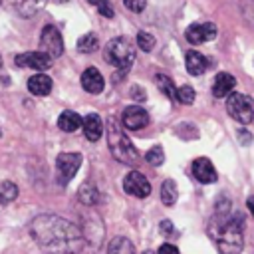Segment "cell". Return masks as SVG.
I'll return each mask as SVG.
<instances>
[{
    "label": "cell",
    "instance_id": "6da1fadb",
    "mask_svg": "<svg viewBox=\"0 0 254 254\" xmlns=\"http://www.w3.org/2000/svg\"><path fill=\"white\" fill-rule=\"evenodd\" d=\"M36 244L52 254H77L83 250L85 234L77 224L58 214H40L30 222Z\"/></svg>",
    "mask_w": 254,
    "mask_h": 254
},
{
    "label": "cell",
    "instance_id": "7a4b0ae2",
    "mask_svg": "<svg viewBox=\"0 0 254 254\" xmlns=\"http://www.w3.org/2000/svg\"><path fill=\"white\" fill-rule=\"evenodd\" d=\"M210 234L216 240V248L220 254H240L244 246V222L240 214L218 212L212 218Z\"/></svg>",
    "mask_w": 254,
    "mask_h": 254
},
{
    "label": "cell",
    "instance_id": "3957f363",
    "mask_svg": "<svg viewBox=\"0 0 254 254\" xmlns=\"http://www.w3.org/2000/svg\"><path fill=\"white\" fill-rule=\"evenodd\" d=\"M107 145H109L111 155H113L119 163L129 165V167L137 165L139 153H137V149L131 145V141H129V137L125 135L123 127H121L113 117L107 119Z\"/></svg>",
    "mask_w": 254,
    "mask_h": 254
},
{
    "label": "cell",
    "instance_id": "277c9868",
    "mask_svg": "<svg viewBox=\"0 0 254 254\" xmlns=\"http://www.w3.org/2000/svg\"><path fill=\"white\" fill-rule=\"evenodd\" d=\"M103 58L113 67L127 69L135 62V44L125 36L113 38L103 46Z\"/></svg>",
    "mask_w": 254,
    "mask_h": 254
},
{
    "label": "cell",
    "instance_id": "5b68a950",
    "mask_svg": "<svg viewBox=\"0 0 254 254\" xmlns=\"http://www.w3.org/2000/svg\"><path fill=\"white\" fill-rule=\"evenodd\" d=\"M226 111L232 119H236L238 123L242 125H248L254 117V105H252V99L244 93H238V91H232L228 97H226Z\"/></svg>",
    "mask_w": 254,
    "mask_h": 254
},
{
    "label": "cell",
    "instance_id": "8992f818",
    "mask_svg": "<svg viewBox=\"0 0 254 254\" xmlns=\"http://www.w3.org/2000/svg\"><path fill=\"white\" fill-rule=\"evenodd\" d=\"M81 167V155L79 153H62L56 157V171H58V181L60 185H67L77 169Z\"/></svg>",
    "mask_w": 254,
    "mask_h": 254
},
{
    "label": "cell",
    "instance_id": "52a82bcc",
    "mask_svg": "<svg viewBox=\"0 0 254 254\" xmlns=\"http://www.w3.org/2000/svg\"><path fill=\"white\" fill-rule=\"evenodd\" d=\"M40 50L46 52L52 58H58L64 54V38L56 26H46L40 34Z\"/></svg>",
    "mask_w": 254,
    "mask_h": 254
},
{
    "label": "cell",
    "instance_id": "ba28073f",
    "mask_svg": "<svg viewBox=\"0 0 254 254\" xmlns=\"http://www.w3.org/2000/svg\"><path fill=\"white\" fill-rule=\"evenodd\" d=\"M123 190L131 196H137V198H145L151 194V183L147 181V177L139 171H131L125 175L123 179Z\"/></svg>",
    "mask_w": 254,
    "mask_h": 254
},
{
    "label": "cell",
    "instance_id": "9c48e42d",
    "mask_svg": "<svg viewBox=\"0 0 254 254\" xmlns=\"http://www.w3.org/2000/svg\"><path fill=\"white\" fill-rule=\"evenodd\" d=\"M16 64L20 67H32L36 71H44L52 65V56H48L46 52L38 50V52H26L16 56Z\"/></svg>",
    "mask_w": 254,
    "mask_h": 254
},
{
    "label": "cell",
    "instance_id": "30bf717a",
    "mask_svg": "<svg viewBox=\"0 0 254 254\" xmlns=\"http://www.w3.org/2000/svg\"><path fill=\"white\" fill-rule=\"evenodd\" d=\"M187 40L192 46H198L202 42H210L216 38V26L212 22H204V24H190L185 32Z\"/></svg>",
    "mask_w": 254,
    "mask_h": 254
},
{
    "label": "cell",
    "instance_id": "8fae6325",
    "mask_svg": "<svg viewBox=\"0 0 254 254\" xmlns=\"http://www.w3.org/2000/svg\"><path fill=\"white\" fill-rule=\"evenodd\" d=\"M121 123H123V127H127L129 131H139V129L147 127V123H149V113H147L143 107H139V105H131V107H127V109L123 111Z\"/></svg>",
    "mask_w": 254,
    "mask_h": 254
},
{
    "label": "cell",
    "instance_id": "7c38bea8",
    "mask_svg": "<svg viewBox=\"0 0 254 254\" xmlns=\"http://www.w3.org/2000/svg\"><path fill=\"white\" fill-rule=\"evenodd\" d=\"M192 175L202 185H210L216 181V169L210 163V159H206V157H198L192 161Z\"/></svg>",
    "mask_w": 254,
    "mask_h": 254
},
{
    "label": "cell",
    "instance_id": "4fadbf2b",
    "mask_svg": "<svg viewBox=\"0 0 254 254\" xmlns=\"http://www.w3.org/2000/svg\"><path fill=\"white\" fill-rule=\"evenodd\" d=\"M81 87H83L87 93H101L103 87H105V79H103V75L99 73V69L87 67V69L81 73Z\"/></svg>",
    "mask_w": 254,
    "mask_h": 254
},
{
    "label": "cell",
    "instance_id": "5bb4252c",
    "mask_svg": "<svg viewBox=\"0 0 254 254\" xmlns=\"http://www.w3.org/2000/svg\"><path fill=\"white\" fill-rule=\"evenodd\" d=\"M81 127H83V135L89 141H99L101 135H103V121H101V117L97 113H87L83 117Z\"/></svg>",
    "mask_w": 254,
    "mask_h": 254
},
{
    "label": "cell",
    "instance_id": "9a60e30c",
    "mask_svg": "<svg viewBox=\"0 0 254 254\" xmlns=\"http://www.w3.org/2000/svg\"><path fill=\"white\" fill-rule=\"evenodd\" d=\"M236 85V79L234 75L226 73V71H220L216 77H214V83H212V95L214 97H228L232 93Z\"/></svg>",
    "mask_w": 254,
    "mask_h": 254
},
{
    "label": "cell",
    "instance_id": "2e32d148",
    "mask_svg": "<svg viewBox=\"0 0 254 254\" xmlns=\"http://www.w3.org/2000/svg\"><path fill=\"white\" fill-rule=\"evenodd\" d=\"M28 89H30V93H34V95H48L50 91H52V79L46 75V73H42V71H38L36 75H32L30 79H28Z\"/></svg>",
    "mask_w": 254,
    "mask_h": 254
},
{
    "label": "cell",
    "instance_id": "e0dca14e",
    "mask_svg": "<svg viewBox=\"0 0 254 254\" xmlns=\"http://www.w3.org/2000/svg\"><path fill=\"white\" fill-rule=\"evenodd\" d=\"M206 67H208V62H206V58L202 54H198L194 50L187 52V71L190 75H200V73H204Z\"/></svg>",
    "mask_w": 254,
    "mask_h": 254
},
{
    "label": "cell",
    "instance_id": "ac0fdd59",
    "mask_svg": "<svg viewBox=\"0 0 254 254\" xmlns=\"http://www.w3.org/2000/svg\"><path fill=\"white\" fill-rule=\"evenodd\" d=\"M81 123H83V119H81L75 111H62L60 117H58V127H60L62 131H65V133L77 131V129L81 127Z\"/></svg>",
    "mask_w": 254,
    "mask_h": 254
},
{
    "label": "cell",
    "instance_id": "d6986e66",
    "mask_svg": "<svg viewBox=\"0 0 254 254\" xmlns=\"http://www.w3.org/2000/svg\"><path fill=\"white\" fill-rule=\"evenodd\" d=\"M107 254H135V246L129 238L115 236L107 246Z\"/></svg>",
    "mask_w": 254,
    "mask_h": 254
},
{
    "label": "cell",
    "instance_id": "ffe728a7",
    "mask_svg": "<svg viewBox=\"0 0 254 254\" xmlns=\"http://www.w3.org/2000/svg\"><path fill=\"white\" fill-rule=\"evenodd\" d=\"M177 198H179V189H177V183H175L173 179L163 181V185H161V200H163V204L173 206V204L177 202Z\"/></svg>",
    "mask_w": 254,
    "mask_h": 254
},
{
    "label": "cell",
    "instance_id": "44dd1931",
    "mask_svg": "<svg viewBox=\"0 0 254 254\" xmlns=\"http://www.w3.org/2000/svg\"><path fill=\"white\" fill-rule=\"evenodd\" d=\"M77 198L83 202V204H87V206H93V204H97L99 202V190L91 185V183H85V185H81L79 187V192H77Z\"/></svg>",
    "mask_w": 254,
    "mask_h": 254
},
{
    "label": "cell",
    "instance_id": "7402d4cb",
    "mask_svg": "<svg viewBox=\"0 0 254 254\" xmlns=\"http://www.w3.org/2000/svg\"><path fill=\"white\" fill-rule=\"evenodd\" d=\"M99 48V40H97V36L93 34V32H87V34H83L79 40H77V50L81 52V54H91V52H95Z\"/></svg>",
    "mask_w": 254,
    "mask_h": 254
},
{
    "label": "cell",
    "instance_id": "603a6c76",
    "mask_svg": "<svg viewBox=\"0 0 254 254\" xmlns=\"http://www.w3.org/2000/svg\"><path fill=\"white\" fill-rule=\"evenodd\" d=\"M18 196V187L12 181H4L0 185V204H8Z\"/></svg>",
    "mask_w": 254,
    "mask_h": 254
},
{
    "label": "cell",
    "instance_id": "cb8c5ba5",
    "mask_svg": "<svg viewBox=\"0 0 254 254\" xmlns=\"http://www.w3.org/2000/svg\"><path fill=\"white\" fill-rule=\"evenodd\" d=\"M155 81H157V85H159V89H161V93H163V95H167V97H173V99H175L177 87L173 85V79H171V77H167V75H163V73H157Z\"/></svg>",
    "mask_w": 254,
    "mask_h": 254
},
{
    "label": "cell",
    "instance_id": "d4e9b609",
    "mask_svg": "<svg viewBox=\"0 0 254 254\" xmlns=\"http://www.w3.org/2000/svg\"><path fill=\"white\" fill-rule=\"evenodd\" d=\"M175 99L183 105H190L194 101V89L190 85H181L177 87V93H175Z\"/></svg>",
    "mask_w": 254,
    "mask_h": 254
},
{
    "label": "cell",
    "instance_id": "484cf974",
    "mask_svg": "<svg viewBox=\"0 0 254 254\" xmlns=\"http://www.w3.org/2000/svg\"><path fill=\"white\" fill-rule=\"evenodd\" d=\"M145 159H147V163H149V165H153V167H159V165H163V161H165V153H163V147H161V145H155V147H151V149L147 151Z\"/></svg>",
    "mask_w": 254,
    "mask_h": 254
},
{
    "label": "cell",
    "instance_id": "4316f807",
    "mask_svg": "<svg viewBox=\"0 0 254 254\" xmlns=\"http://www.w3.org/2000/svg\"><path fill=\"white\" fill-rule=\"evenodd\" d=\"M10 2L14 4V8H18L22 16H32L38 6V0H10Z\"/></svg>",
    "mask_w": 254,
    "mask_h": 254
},
{
    "label": "cell",
    "instance_id": "83f0119b",
    "mask_svg": "<svg viewBox=\"0 0 254 254\" xmlns=\"http://www.w3.org/2000/svg\"><path fill=\"white\" fill-rule=\"evenodd\" d=\"M137 46L143 52H151L155 48V36L151 32H139L137 34Z\"/></svg>",
    "mask_w": 254,
    "mask_h": 254
},
{
    "label": "cell",
    "instance_id": "f1b7e54d",
    "mask_svg": "<svg viewBox=\"0 0 254 254\" xmlns=\"http://www.w3.org/2000/svg\"><path fill=\"white\" fill-rule=\"evenodd\" d=\"M91 6H95L97 8V12L101 14V16H105V18H113V8H111V4H109V0H87Z\"/></svg>",
    "mask_w": 254,
    "mask_h": 254
},
{
    "label": "cell",
    "instance_id": "f546056e",
    "mask_svg": "<svg viewBox=\"0 0 254 254\" xmlns=\"http://www.w3.org/2000/svg\"><path fill=\"white\" fill-rule=\"evenodd\" d=\"M123 4H125V8L127 10H131V12H143L145 10V6H147V0H123Z\"/></svg>",
    "mask_w": 254,
    "mask_h": 254
},
{
    "label": "cell",
    "instance_id": "4dcf8cb0",
    "mask_svg": "<svg viewBox=\"0 0 254 254\" xmlns=\"http://www.w3.org/2000/svg\"><path fill=\"white\" fill-rule=\"evenodd\" d=\"M157 254H181L179 252V248L175 246V244H169V242H165L161 248H159V252Z\"/></svg>",
    "mask_w": 254,
    "mask_h": 254
},
{
    "label": "cell",
    "instance_id": "1f68e13d",
    "mask_svg": "<svg viewBox=\"0 0 254 254\" xmlns=\"http://www.w3.org/2000/svg\"><path fill=\"white\" fill-rule=\"evenodd\" d=\"M159 228H161V232H163V234H169V236L175 232V228H173V222H171V220H161Z\"/></svg>",
    "mask_w": 254,
    "mask_h": 254
},
{
    "label": "cell",
    "instance_id": "d6a6232c",
    "mask_svg": "<svg viewBox=\"0 0 254 254\" xmlns=\"http://www.w3.org/2000/svg\"><path fill=\"white\" fill-rule=\"evenodd\" d=\"M238 139H240V143H242V145H248V143L252 141V135H250L248 131L240 129V131H238Z\"/></svg>",
    "mask_w": 254,
    "mask_h": 254
},
{
    "label": "cell",
    "instance_id": "836d02e7",
    "mask_svg": "<svg viewBox=\"0 0 254 254\" xmlns=\"http://www.w3.org/2000/svg\"><path fill=\"white\" fill-rule=\"evenodd\" d=\"M131 93H133L131 97H137L139 101H145V91H143V89H141L139 85H135V87H131Z\"/></svg>",
    "mask_w": 254,
    "mask_h": 254
},
{
    "label": "cell",
    "instance_id": "e575fe53",
    "mask_svg": "<svg viewBox=\"0 0 254 254\" xmlns=\"http://www.w3.org/2000/svg\"><path fill=\"white\" fill-rule=\"evenodd\" d=\"M246 206H248V210H250V214L254 216V196H248V200H246Z\"/></svg>",
    "mask_w": 254,
    "mask_h": 254
},
{
    "label": "cell",
    "instance_id": "d590c367",
    "mask_svg": "<svg viewBox=\"0 0 254 254\" xmlns=\"http://www.w3.org/2000/svg\"><path fill=\"white\" fill-rule=\"evenodd\" d=\"M143 254H157V252H153V250H145Z\"/></svg>",
    "mask_w": 254,
    "mask_h": 254
},
{
    "label": "cell",
    "instance_id": "8d00e7d4",
    "mask_svg": "<svg viewBox=\"0 0 254 254\" xmlns=\"http://www.w3.org/2000/svg\"><path fill=\"white\" fill-rule=\"evenodd\" d=\"M0 65H2V58H0Z\"/></svg>",
    "mask_w": 254,
    "mask_h": 254
}]
</instances>
